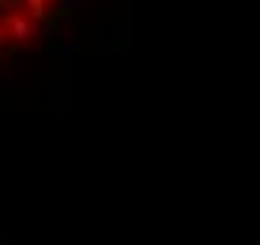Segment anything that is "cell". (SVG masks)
I'll return each instance as SVG.
<instances>
[{"instance_id": "6da1fadb", "label": "cell", "mask_w": 260, "mask_h": 245, "mask_svg": "<svg viewBox=\"0 0 260 245\" xmlns=\"http://www.w3.org/2000/svg\"><path fill=\"white\" fill-rule=\"evenodd\" d=\"M0 26H4V34H12V38H15V49H26V45L38 38V23H30L23 12L19 15H4V23H0Z\"/></svg>"}, {"instance_id": "7a4b0ae2", "label": "cell", "mask_w": 260, "mask_h": 245, "mask_svg": "<svg viewBox=\"0 0 260 245\" xmlns=\"http://www.w3.org/2000/svg\"><path fill=\"white\" fill-rule=\"evenodd\" d=\"M23 8H26V19L30 23H49L53 19V12H49V0H23Z\"/></svg>"}, {"instance_id": "3957f363", "label": "cell", "mask_w": 260, "mask_h": 245, "mask_svg": "<svg viewBox=\"0 0 260 245\" xmlns=\"http://www.w3.org/2000/svg\"><path fill=\"white\" fill-rule=\"evenodd\" d=\"M76 8H79V0H53V8H49V12H53V19H68V15L76 12Z\"/></svg>"}, {"instance_id": "277c9868", "label": "cell", "mask_w": 260, "mask_h": 245, "mask_svg": "<svg viewBox=\"0 0 260 245\" xmlns=\"http://www.w3.org/2000/svg\"><path fill=\"white\" fill-rule=\"evenodd\" d=\"M0 53H4V26H0Z\"/></svg>"}]
</instances>
